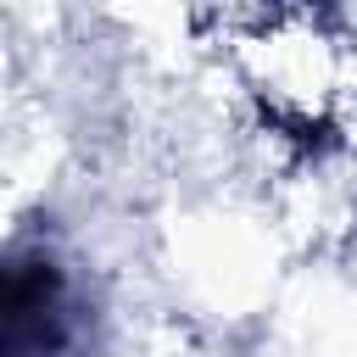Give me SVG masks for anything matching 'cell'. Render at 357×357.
Instances as JSON below:
<instances>
[{
	"mask_svg": "<svg viewBox=\"0 0 357 357\" xmlns=\"http://www.w3.org/2000/svg\"><path fill=\"white\" fill-rule=\"evenodd\" d=\"M56 268L45 257L11 262L6 268V351L11 357H45L61 340V312H56Z\"/></svg>",
	"mask_w": 357,
	"mask_h": 357,
	"instance_id": "cell-1",
	"label": "cell"
}]
</instances>
